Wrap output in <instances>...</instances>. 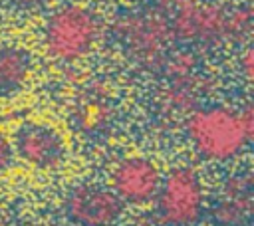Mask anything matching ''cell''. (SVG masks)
<instances>
[{"instance_id":"ba28073f","label":"cell","mask_w":254,"mask_h":226,"mask_svg":"<svg viewBox=\"0 0 254 226\" xmlns=\"http://www.w3.org/2000/svg\"><path fill=\"white\" fill-rule=\"evenodd\" d=\"M171 26L157 16H133L125 20L121 30L125 42L145 57L155 56L167 42Z\"/></svg>"},{"instance_id":"7c38bea8","label":"cell","mask_w":254,"mask_h":226,"mask_svg":"<svg viewBox=\"0 0 254 226\" xmlns=\"http://www.w3.org/2000/svg\"><path fill=\"white\" fill-rule=\"evenodd\" d=\"M14 163V151H12V143L0 133V172L10 169V165Z\"/></svg>"},{"instance_id":"52a82bcc","label":"cell","mask_w":254,"mask_h":226,"mask_svg":"<svg viewBox=\"0 0 254 226\" xmlns=\"http://www.w3.org/2000/svg\"><path fill=\"white\" fill-rule=\"evenodd\" d=\"M14 157L36 169H54L65 157V145L60 133L44 123H24L18 127L12 143Z\"/></svg>"},{"instance_id":"277c9868","label":"cell","mask_w":254,"mask_h":226,"mask_svg":"<svg viewBox=\"0 0 254 226\" xmlns=\"http://www.w3.org/2000/svg\"><path fill=\"white\" fill-rule=\"evenodd\" d=\"M125 202L113 188L103 186H75L64 202L65 216L77 226H111L123 214Z\"/></svg>"},{"instance_id":"5b68a950","label":"cell","mask_w":254,"mask_h":226,"mask_svg":"<svg viewBox=\"0 0 254 226\" xmlns=\"http://www.w3.org/2000/svg\"><path fill=\"white\" fill-rule=\"evenodd\" d=\"M171 30L183 40H218L228 36V12L200 0H179Z\"/></svg>"},{"instance_id":"7a4b0ae2","label":"cell","mask_w":254,"mask_h":226,"mask_svg":"<svg viewBox=\"0 0 254 226\" xmlns=\"http://www.w3.org/2000/svg\"><path fill=\"white\" fill-rule=\"evenodd\" d=\"M99 18L81 4H64L56 8L44 24V46L58 61H77L97 44Z\"/></svg>"},{"instance_id":"4fadbf2b","label":"cell","mask_w":254,"mask_h":226,"mask_svg":"<svg viewBox=\"0 0 254 226\" xmlns=\"http://www.w3.org/2000/svg\"><path fill=\"white\" fill-rule=\"evenodd\" d=\"M18 8H24V10H38V8H44V6H50L52 2L56 0H12Z\"/></svg>"},{"instance_id":"8992f818","label":"cell","mask_w":254,"mask_h":226,"mask_svg":"<svg viewBox=\"0 0 254 226\" xmlns=\"http://www.w3.org/2000/svg\"><path fill=\"white\" fill-rule=\"evenodd\" d=\"M161 178L163 174L153 161L145 157H125L113 167L111 188L125 204L139 206L155 200Z\"/></svg>"},{"instance_id":"30bf717a","label":"cell","mask_w":254,"mask_h":226,"mask_svg":"<svg viewBox=\"0 0 254 226\" xmlns=\"http://www.w3.org/2000/svg\"><path fill=\"white\" fill-rule=\"evenodd\" d=\"M250 198H242V196H228V200L220 202L214 210V218L224 224V226H234V224H240L246 214H248V208H250Z\"/></svg>"},{"instance_id":"8fae6325","label":"cell","mask_w":254,"mask_h":226,"mask_svg":"<svg viewBox=\"0 0 254 226\" xmlns=\"http://www.w3.org/2000/svg\"><path fill=\"white\" fill-rule=\"evenodd\" d=\"M77 117H79L81 127H85V129H95L97 125H101V123L105 121V117H107V107H105L103 103H99V101H89V103H85V105L79 109Z\"/></svg>"},{"instance_id":"3957f363","label":"cell","mask_w":254,"mask_h":226,"mask_svg":"<svg viewBox=\"0 0 254 226\" xmlns=\"http://www.w3.org/2000/svg\"><path fill=\"white\" fill-rule=\"evenodd\" d=\"M157 214L169 226L194 224L204 208V192L198 174L190 167L169 170L157 190Z\"/></svg>"},{"instance_id":"5bb4252c","label":"cell","mask_w":254,"mask_h":226,"mask_svg":"<svg viewBox=\"0 0 254 226\" xmlns=\"http://www.w3.org/2000/svg\"><path fill=\"white\" fill-rule=\"evenodd\" d=\"M240 67H242V73L246 79H252V50L246 48L242 57H240Z\"/></svg>"},{"instance_id":"9c48e42d","label":"cell","mask_w":254,"mask_h":226,"mask_svg":"<svg viewBox=\"0 0 254 226\" xmlns=\"http://www.w3.org/2000/svg\"><path fill=\"white\" fill-rule=\"evenodd\" d=\"M32 56L22 46L0 48V97L16 95L32 75Z\"/></svg>"},{"instance_id":"6da1fadb","label":"cell","mask_w":254,"mask_h":226,"mask_svg":"<svg viewBox=\"0 0 254 226\" xmlns=\"http://www.w3.org/2000/svg\"><path fill=\"white\" fill-rule=\"evenodd\" d=\"M187 135L194 151L206 161H230L238 157L254 137V109L208 105L187 119Z\"/></svg>"}]
</instances>
